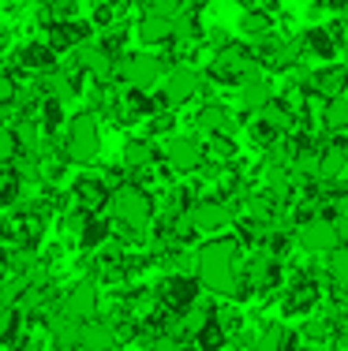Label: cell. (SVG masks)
<instances>
[{"instance_id":"277c9868","label":"cell","mask_w":348,"mask_h":351,"mask_svg":"<svg viewBox=\"0 0 348 351\" xmlns=\"http://www.w3.org/2000/svg\"><path fill=\"white\" fill-rule=\"evenodd\" d=\"M296 41H300V60L303 64H329V60H341V53L348 45V27L341 19L308 23V27L296 30Z\"/></svg>"},{"instance_id":"2e32d148","label":"cell","mask_w":348,"mask_h":351,"mask_svg":"<svg viewBox=\"0 0 348 351\" xmlns=\"http://www.w3.org/2000/svg\"><path fill=\"white\" fill-rule=\"evenodd\" d=\"M308 90H314V94L326 97V101H334V97H348V64H345V60L311 64V71H308Z\"/></svg>"},{"instance_id":"9a60e30c","label":"cell","mask_w":348,"mask_h":351,"mask_svg":"<svg viewBox=\"0 0 348 351\" xmlns=\"http://www.w3.org/2000/svg\"><path fill=\"white\" fill-rule=\"evenodd\" d=\"M273 97H277V90H273V75L251 71L244 82H240V90H236V108L251 120V116H259Z\"/></svg>"},{"instance_id":"5b68a950","label":"cell","mask_w":348,"mask_h":351,"mask_svg":"<svg viewBox=\"0 0 348 351\" xmlns=\"http://www.w3.org/2000/svg\"><path fill=\"white\" fill-rule=\"evenodd\" d=\"M172 64L157 49H131L128 56L116 60V82L120 86H139V90H157L161 79L169 75Z\"/></svg>"},{"instance_id":"5bb4252c","label":"cell","mask_w":348,"mask_h":351,"mask_svg":"<svg viewBox=\"0 0 348 351\" xmlns=\"http://www.w3.org/2000/svg\"><path fill=\"white\" fill-rule=\"evenodd\" d=\"M296 247H300L303 254H311V258L334 254V250L341 247V239H337V224L329 221V217H311V221H303L300 228H296Z\"/></svg>"},{"instance_id":"d4e9b609","label":"cell","mask_w":348,"mask_h":351,"mask_svg":"<svg viewBox=\"0 0 348 351\" xmlns=\"http://www.w3.org/2000/svg\"><path fill=\"white\" fill-rule=\"evenodd\" d=\"M192 348H195V351H229V348H232V332L218 322V317H210V322H202V325L195 329Z\"/></svg>"},{"instance_id":"3957f363","label":"cell","mask_w":348,"mask_h":351,"mask_svg":"<svg viewBox=\"0 0 348 351\" xmlns=\"http://www.w3.org/2000/svg\"><path fill=\"white\" fill-rule=\"evenodd\" d=\"M102 116L90 112V108H79L71 112L68 128L60 135V149L68 154L71 165H94L102 157Z\"/></svg>"},{"instance_id":"8fae6325","label":"cell","mask_w":348,"mask_h":351,"mask_svg":"<svg viewBox=\"0 0 348 351\" xmlns=\"http://www.w3.org/2000/svg\"><path fill=\"white\" fill-rule=\"evenodd\" d=\"M161 157H165V165H169L176 176H195L206 165V146H202V138H198V135L180 131V135H172V138L161 142Z\"/></svg>"},{"instance_id":"603a6c76","label":"cell","mask_w":348,"mask_h":351,"mask_svg":"<svg viewBox=\"0 0 348 351\" xmlns=\"http://www.w3.org/2000/svg\"><path fill=\"white\" fill-rule=\"evenodd\" d=\"M30 120H38L41 123V131H45V138H60L64 135V128H68V105L64 101H56V97H41V105H38V112L30 116Z\"/></svg>"},{"instance_id":"d6986e66","label":"cell","mask_w":348,"mask_h":351,"mask_svg":"<svg viewBox=\"0 0 348 351\" xmlns=\"http://www.w3.org/2000/svg\"><path fill=\"white\" fill-rule=\"evenodd\" d=\"M116 239V224L109 213H94L86 224H82V232L76 236V250L79 254H97L102 247H109Z\"/></svg>"},{"instance_id":"52a82bcc","label":"cell","mask_w":348,"mask_h":351,"mask_svg":"<svg viewBox=\"0 0 348 351\" xmlns=\"http://www.w3.org/2000/svg\"><path fill=\"white\" fill-rule=\"evenodd\" d=\"M154 295L165 311L184 314L187 306H195L198 299L206 295V288H202V280H198V273H161V277L154 280Z\"/></svg>"},{"instance_id":"cb8c5ba5","label":"cell","mask_w":348,"mask_h":351,"mask_svg":"<svg viewBox=\"0 0 348 351\" xmlns=\"http://www.w3.org/2000/svg\"><path fill=\"white\" fill-rule=\"evenodd\" d=\"M285 138V131H277L270 120H262V116H251V120L244 123V142L251 154H266L270 146H277V142Z\"/></svg>"},{"instance_id":"7c38bea8","label":"cell","mask_w":348,"mask_h":351,"mask_svg":"<svg viewBox=\"0 0 348 351\" xmlns=\"http://www.w3.org/2000/svg\"><path fill=\"white\" fill-rule=\"evenodd\" d=\"M41 38H45L60 56H71L76 49L90 45V41L97 38V30H94V23H90V19H79V15H76V19H53L45 30H41Z\"/></svg>"},{"instance_id":"83f0119b","label":"cell","mask_w":348,"mask_h":351,"mask_svg":"<svg viewBox=\"0 0 348 351\" xmlns=\"http://www.w3.org/2000/svg\"><path fill=\"white\" fill-rule=\"evenodd\" d=\"M143 135L154 138V142H165V138L180 135V112L176 108H161L157 116H150V120L143 123Z\"/></svg>"},{"instance_id":"30bf717a","label":"cell","mask_w":348,"mask_h":351,"mask_svg":"<svg viewBox=\"0 0 348 351\" xmlns=\"http://www.w3.org/2000/svg\"><path fill=\"white\" fill-rule=\"evenodd\" d=\"M68 202L82 213H109V198H113V187L102 172H79L71 176L68 187Z\"/></svg>"},{"instance_id":"ba28073f","label":"cell","mask_w":348,"mask_h":351,"mask_svg":"<svg viewBox=\"0 0 348 351\" xmlns=\"http://www.w3.org/2000/svg\"><path fill=\"white\" fill-rule=\"evenodd\" d=\"M64 317H71V322H90V317L102 314V288H97L94 280L86 277V273H79L76 280L64 284L60 291V306H56Z\"/></svg>"},{"instance_id":"ac0fdd59","label":"cell","mask_w":348,"mask_h":351,"mask_svg":"<svg viewBox=\"0 0 348 351\" xmlns=\"http://www.w3.org/2000/svg\"><path fill=\"white\" fill-rule=\"evenodd\" d=\"M255 351H303V340H300V329L288 322H262L259 329V340H255Z\"/></svg>"},{"instance_id":"f546056e","label":"cell","mask_w":348,"mask_h":351,"mask_svg":"<svg viewBox=\"0 0 348 351\" xmlns=\"http://www.w3.org/2000/svg\"><path fill=\"white\" fill-rule=\"evenodd\" d=\"M15 157H19V142H15V135H12V128H0V165H12Z\"/></svg>"},{"instance_id":"1f68e13d","label":"cell","mask_w":348,"mask_h":351,"mask_svg":"<svg viewBox=\"0 0 348 351\" xmlns=\"http://www.w3.org/2000/svg\"><path fill=\"white\" fill-rule=\"evenodd\" d=\"M131 351H135V348H131Z\"/></svg>"},{"instance_id":"ffe728a7","label":"cell","mask_w":348,"mask_h":351,"mask_svg":"<svg viewBox=\"0 0 348 351\" xmlns=\"http://www.w3.org/2000/svg\"><path fill=\"white\" fill-rule=\"evenodd\" d=\"M120 161H124V169H128V172L150 169V165L161 161V142L146 138L143 131H139V135H128V142L120 146Z\"/></svg>"},{"instance_id":"e0dca14e","label":"cell","mask_w":348,"mask_h":351,"mask_svg":"<svg viewBox=\"0 0 348 351\" xmlns=\"http://www.w3.org/2000/svg\"><path fill=\"white\" fill-rule=\"evenodd\" d=\"M326 303L348 306V247H337L334 254H326Z\"/></svg>"},{"instance_id":"f1b7e54d","label":"cell","mask_w":348,"mask_h":351,"mask_svg":"<svg viewBox=\"0 0 348 351\" xmlns=\"http://www.w3.org/2000/svg\"><path fill=\"white\" fill-rule=\"evenodd\" d=\"M15 90H19V79L8 68H0V108H4V112L15 105Z\"/></svg>"},{"instance_id":"4316f807","label":"cell","mask_w":348,"mask_h":351,"mask_svg":"<svg viewBox=\"0 0 348 351\" xmlns=\"http://www.w3.org/2000/svg\"><path fill=\"white\" fill-rule=\"evenodd\" d=\"M322 131H326L329 138H348V97H334V101H326Z\"/></svg>"},{"instance_id":"8992f818","label":"cell","mask_w":348,"mask_h":351,"mask_svg":"<svg viewBox=\"0 0 348 351\" xmlns=\"http://www.w3.org/2000/svg\"><path fill=\"white\" fill-rule=\"evenodd\" d=\"M202 97H210V86H206L202 71L192 68V64H176V68H169V75L161 79V86H157V101L161 108H187L195 101H202Z\"/></svg>"},{"instance_id":"7402d4cb","label":"cell","mask_w":348,"mask_h":351,"mask_svg":"<svg viewBox=\"0 0 348 351\" xmlns=\"http://www.w3.org/2000/svg\"><path fill=\"white\" fill-rule=\"evenodd\" d=\"M273 30H277V15H270V12H262V8H251L247 4L244 12H240V19H236V38H244V41H262V38H270Z\"/></svg>"},{"instance_id":"9c48e42d","label":"cell","mask_w":348,"mask_h":351,"mask_svg":"<svg viewBox=\"0 0 348 351\" xmlns=\"http://www.w3.org/2000/svg\"><path fill=\"white\" fill-rule=\"evenodd\" d=\"M8 60H12V75H15V79H38V75L53 71L64 56L56 53L45 38H27L23 45L12 49V56H8Z\"/></svg>"},{"instance_id":"484cf974","label":"cell","mask_w":348,"mask_h":351,"mask_svg":"<svg viewBox=\"0 0 348 351\" xmlns=\"http://www.w3.org/2000/svg\"><path fill=\"white\" fill-rule=\"evenodd\" d=\"M23 195H27V183H23L19 169L15 165H0V213H12L23 202Z\"/></svg>"},{"instance_id":"4dcf8cb0","label":"cell","mask_w":348,"mask_h":351,"mask_svg":"<svg viewBox=\"0 0 348 351\" xmlns=\"http://www.w3.org/2000/svg\"><path fill=\"white\" fill-rule=\"evenodd\" d=\"M341 60H345V64H348V45H345V53H341Z\"/></svg>"},{"instance_id":"6da1fadb","label":"cell","mask_w":348,"mask_h":351,"mask_svg":"<svg viewBox=\"0 0 348 351\" xmlns=\"http://www.w3.org/2000/svg\"><path fill=\"white\" fill-rule=\"evenodd\" d=\"M247 250L240 247L236 236H206L195 247V273L202 280V288L218 299H229L232 284H236L240 269H244Z\"/></svg>"},{"instance_id":"4fadbf2b","label":"cell","mask_w":348,"mask_h":351,"mask_svg":"<svg viewBox=\"0 0 348 351\" xmlns=\"http://www.w3.org/2000/svg\"><path fill=\"white\" fill-rule=\"evenodd\" d=\"M192 221L198 236H225L236 224V202H229V198H198L192 206Z\"/></svg>"},{"instance_id":"44dd1931","label":"cell","mask_w":348,"mask_h":351,"mask_svg":"<svg viewBox=\"0 0 348 351\" xmlns=\"http://www.w3.org/2000/svg\"><path fill=\"white\" fill-rule=\"evenodd\" d=\"M135 38H139V45H143V49H165V45H172V19L154 15V12H139Z\"/></svg>"},{"instance_id":"7a4b0ae2","label":"cell","mask_w":348,"mask_h":351,"mask_svg":"<svg viewBox=\"0 0 348 351\" xmlns=\"http://www.w3.org/2000/svg\"><path fill=\"white\" fill-rule=\"evenodd\" d=\"M109 217L116 224V232H135V236H146L157 217V195L150 187H139V183H120L113 187L109 198Z\"/></svg>"}]
</instances>
